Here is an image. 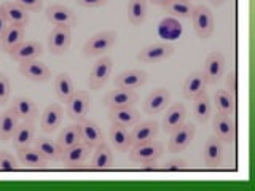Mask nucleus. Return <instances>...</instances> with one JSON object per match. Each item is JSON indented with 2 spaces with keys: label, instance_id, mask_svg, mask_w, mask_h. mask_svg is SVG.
I'll return each instance as SVG.
<instances>
[{
  "label": "nucleus",
  "instance_id": "4be33fe9",
  "mask_svg": "<svg viewBox=\"0 0 255 191\" xmlns=\"http://www.w3.org/2000/svg\"><path fill=\"white\" fill-rule=\"evenodd\" d=\"M206 77L201 70H195L187 77L185 83H183V97L188 99V100H193L196 99L198 96H201L203 93H206Z\"/></svg>",
  "mask_w": 255,
  "mask_h": 191
},
{
  "label": "nucleus",
  "instance_id": "09e8293b",
  "mask_svg": "<svg viewBox=\"0 0 255 191\" xmlns=\"http://www.w3.org/2000/svg\"><path fill=\"white\" fill-rule=\"evenodd\" d=\"M211 2H212L214 5H222L223 2H225V0H211Z\"/></svg>",
  "mask_w": 255,
  "mask_h": 191
},
{
  "label": "nucleus",
  "instance_id": "4468645a",
  "mask_svg": "<svg viewBox=\"0 0 255 191\" xmlns=\"http://www.w3.org/2000/svg\"><path fill=\"white\" fill-rule=\"evenodd\" d=\"M172 54H174L172 45H169V43H153V45H148V46L143 48V50H140L137 54V59L140 62H145V64H155V62L171 58Z\"/></svg>",
  "mask_w": 255,
  "mask_h": 191
},
{
  "label": "nucleus",
  "instance_id": "a19ab883",
  "mask_svg": "<svg viewBox=\"0 0 255 191\" xmlns=\"http://www.w3.org/2000/svg\"><path fill=\"white\" fill-rule=\"evenodd\" d=\"M163 171L166 172H179V171H187L188 169V163L185 159H180V158H174V159H169V161H166L161 167Z\"/></svg>",
  "mask_w": 255,
  "mask_h": 191
},
{
  "label": "nucleus",
  "instance_id": "6e6552de",
  "mask_svg": "<svg viewBox=\"0 0 255 191\" xmlns=\"http://www.w3.org/2000/svg\"><path fill=\"white\" fill-rule=\"evenodd\" d=\"M72 32L67 26H54L50 37H48V48L54 56H64L70 48Z\"/></svg>",
  "mask_w": 255,
  "mask_h": 191
},
{
  "label": "nucleus",
  "instance_id": "393cba45",
  "mask_svg": "<svg viewBox=\"0 0 255 191\" xmlns=\"http://www.w3.org/2000/svg\"><path fill=\"white\" fill-rule=\"evenodd\" d=\"M11 107L16 111V115H18L19 119H22V121L35 123L38 119V107L35 105V102L30 100L29 97L18 96V97L13 99Z\"/></svg>",
  "mask_w": 255,
  "mask_h": 191
},
{
  "label": "nucleus",
  "instance_id": "39448f33",
  "mask_svg": "<svg viewBox=\"0 0 255 191\" xmlns=\"http://www.w3.org/2000/svg\"><path fill=\"white\" fill-rule=\"evenodd\" d=\"M196 127L191 123H183L180 127L171 132V139L167 142V150L171 153H182L183 150L190 147L191 140L195 139Z\"/></svg>",
  "mask_w": 255,
  "mask_h": 191
},
{
  "label": "nucleus",
  "instance_id": "2f4dec72",
  "mask_svg": "<svg viewBox=\"0 0 255 191\" xmlns=\"http://www.w3.org/2000/svg\"><path fill=\"white\" fill-rule=\"evenodd\" d=\"M35 137V127L34 123H27V121H22L19 123V126L16 127V131L13 134V145L16 150L24 148V147H29L32 145Z\"/></svg>",
  "mask_w": 255,
  "mask_h": 191
},
{
  "label": "nucleus",
  "instance_id": "c85d7f7f",
  "mask_svg": "<svg viewBox=\"0 0 255 191\" xmlns=\"http://www.w3.org/2000/svg\"><path fill=\"white\" fill-rule=\"evenodd\" d=\"M90 166L94 171H106L114 166V153H112V148L106 142H102L101 145L96 147Z\"/></svg>",
  "mask_w": 255,
  "mask_h": 191
},
{
  "label": "nucleus",
  "instance_id": "f3484780",
  "mask_svg": "<svg viewBox=\"0 0 255 191\" xmlns=\"http://www.w3.org/2000/svg\"><path fill=\"white\" fill-rule=\"evenodd\" d=\"M10 54H11V58L18 62L34 61L43 54V45L40 42H35V40H22Z\"/></svg>",
  "mask_w": 255,
  "mask_h": 191
},
{
  "label": "nucleus",
  "instance_id": "aec40b11",
  "mask_svg": "<svg viewBox=\"0 0 255 191\" xmlns=\"http://www.w3.org/2000/svg\"><path fill=\"white\" fill-rule=\"evenodd\" d=\"M212 127L214 135H217L222 142H233L236 139V123L231 115L217 113L214 118Z\"/></svg>",
  "mask_w": 255,
  "mask_h": 191
},
{
  "label": "nucleus",
  "instance_id": "20e7f679",
  "mask_svg": "<svg viewBox=\"0 0 255 191\" xmlns=\"http://www.w3.org/2000/svg\"><path fill=\"white\" fill-rule=\"evenodd\" d=\"M193 29L199 38H209L214 32V14L209 6L206 5H198L193 6Z\"/></svg>",
  "mask_w": 255,
  "mask_h": 191
},
{
  "label": "nucleus",
  "instance_id": "7ed1b4c3",
  "mask_svg": "<svg viewBox=\"0 0 255 191\" xmlns=\"http://www.w3.org/2000/svg\"><path fill=\"white\" fill-rule=\"evenodd\" d=\"M66 113L74 123H83L86 121L88 111L91 107L90 94L86 91H75L72 94V97L66 103Z\"/></svg>",
  "mask_w": 255,
  "mask_h": 191
},
{
  "label": "nucleus",
  "instance_id": "a878e982",
  "mask_svg": "<svg viewBox=\"0 0 255 191\" xmlns=\"http://www.w3.org/2000/svg\"><path fill=\"white\" fill-rule=\"evenodd\" d=\"M203 159L206 166H209V167H219L222 164L223 145L217 135H211V137L206 140V145L203 150Z\"/></svg>",
  "mask_w": 255,
  "mask_h": 191
},
{
  "label": "nucleus",
  "instance_id": "f257e3e1",
  "mask_svg": "<svg viewBox=\"0 0 255 191\" xmlns=\"http://www.w3.org/2000/svg\"><path fill=\"white\" fill-rule=\"evenodd\" d=\"M117 43V32L115 30H102L94 34L86 40L83 45V54L86 58H96L102 56L104 53L110 51Z\"/></svg>",
  "mask_w": 255,
  "mask_h": 191
},
{
  "label": "nucleus",
  "instance_id": "c03bdc74",
  "mask_svg": "<svg viewBox=\"0 0 255 191\" xmlns=\"http://www.w3.org/2000/svg\"><path fill=\"white\" fill-rule=\"evenodd\" d=\"M227 88H228V93H231L236 97V91H238V77H236V72L231 70L228 74V78H227Z\"/></svg>",
  "mask_w": 255,
  "mask_h": 191
},
{
  "label": "nucleus",
  "instance_id": "f03ea898",
  "mask_svg": "<svg viewBox=\"0 0 255 191\" xmlns=\"http://www.w3.org/2000/svg\"><path fill=\"white\" fill-rule=\"evenodd\" d=\"M164 153V145L161 142L150 140L139 145H132L129 148V159L135 164H150L156 163Z\"/></svg>",
  "mask_w": 255,
  "mask_h": 191
},
{
  "label": "nucleus",
  "instance_id": "9b49d317",
  "mask_svg": "<svg viewBox=\"0 0 255 191\" xmlns=\"http://www.w3.org/2000/svg\"><path fill=\"white\" fill-rule=\"evenodd\" d=\"M169 102H171L169 90H166V88H156V90H153L147 96L145 102H143V111L147 115H158L163 110H166Z\"/></svg>",
  "mask_w": 255,
  "mask_h": 191
},
{
  "label": "nucleus",
  "instance_id": "b1692460",
  "mask_svg": "<svg viewBox=\"0 0 255 191\" xmlns=\"http://www.w3.org/2000/svg\"><path fill=\"white\" fill-rule=\"evenodd\" d=\"M0 8H2V13L10 26H22V27L27 26L29 11L24 10L22 6H19L14 0L13 2H3L0 5Z\"/></svg>",
  "mask_w": 255,
  "mask_h": 191
},
{
  "label": "nucleus",
  "instance_id": "6ab92c4d",
  "mask_svg": "<svg viewBox=\"0 0 255 191\" xmlns=\"http://www.w3.org/2000/svg\"><path fill=\"white\" fill-rule=\"evenodd\" d=\"M46 19L50 21L53 26H75L77 18L75 13L66 5H50L45 11Z\"/></svg>",
  "mask_w": 255,
  "mask_h": 191
},
{
  "label": "nucleus",
  "instance_id": "2eb2a0df",
  "mask_svg": "<svg viewBox=\"0 0 255 191\" xmlns=\"http://www.w3.org/2000/svg\"><path fill=\"white\" fill-rule=\"evenodd\" d=\"M91 150L86 145V143L80 142L77 145H72L66 150H62V156H61V163L66 167H80L86 163V159L90 158Z\"/></svg>",
  "mask_w": 255,
  "mask_h": 191
},
{
  "label": "nucleus",
  "instance_id": "49530a36",
  "mask_svg": "<svg viewBox=\"0 0 255 191\" xmlns=\"http://www.w3.org/2000/svg\"><path fill=\"white\" fill-rule=\"evenodd\" d=\"M6 27H8V22L5 19L3 13H2V8H0V38H2V35H3V32H5Z\"/></svg>",
  "mask_w": 255,
  "mask_h": 191
},
{
  "label": "nucleus",
  "instance_id": "ddd939ff",
  "mask_svg": "<svg viewBox=\"0 0 255 191\" xmlns=\"http://www.w3.org/2000/svg\"><path fill=\"white\" fill-rule=\"evenodd\" d=\"M159 131V124L155 119H148V121H139L137 124L132 126V129L129 132L131 137V147L139 145V143H145L150 140H155Z\"/></svg>",
  "mask_w": 255,
  "mask_h": 191
},
{
  "label": "nucleus",
  "instance_id": "cd10ccee",
  "mask_svg": "<svg viewBox=\"0 0 255 191\" xmlns=\"http://www.w3.org/2000/svg\"><path fill=\"white\" fill-rule=\"evenodd\" d=\"M24 35H26V27L10 26V24H8V27L5 29L2 38H0V46H2L3 51L11 53L24 40Z\"/></svg>",
  "mask_w": 255,
  "mask_h": 191
},
{
  "label": "nucleus",
  "instance_id": "dca6fc26",
  "mask_svg": "<svg viewBox=\"0 0 255 191\" xmlns=\"http://www.w3.org/2000/svg\"><path fill=\"white\" fill-rule=\"evenodd\" d=\"M16 159L19 161L21 166L24 167H32V169H45L48 167L51 161L48 158H45L35 147H24L19 148L18 153H16Z\"/></svg>",
  "mask_w": 255,
  "mask_h": 191
},
{
  "label": "nucleus",
  "instance_id": "f8f14e48",
  "mask_svg": "<svg viewBox=\"0 0 255 191\" xmlns=\"http://www.w3.org/2000/svg\"><path fill=\"white\" fill-rule=\"evenodd\" d=\"M225 58L219 51H212L207 54L204 62L203 74L206 77V82L209 85H215L223 77V70H225Z\"/></svg>",
  "mask_w": 255,
  "mask_h": 191
},
{
  "label": "nucleus",
  "instance_id": "1a4fd4ad",
  "mask_svg": "<svg viewBox=\"0 0 255 191\" xmlns=\"http://www.w3.org/2000/svg\"><path fill=\"white\" fill-rule=\"evenodd\" d=\"M18 70L24 78H27L30 82H35V83H43L51 78L50 67L37 59L27 61V62H19Z\"/></svg>",
  "mask_w": 255,
  "mask_h": 191
},
{
  "label": "nucleus",
  "instance_id": "a18cd8bd",
  "mask_svg": "<svg viewBox=\"0 0 255 191\" xmlns=\"http://www.w3.org/2000/svg\"><path fill=\"white\" fill-rule=\"evenodd\" d=\"M75 2L80 6H85V8H98V6L107 5L109 0H75Z\"/></svg>",
  "mask_w": 255,
  "mask_h": 191
},
{
  "label": "nucleus",
  "instance_id": "f704fd0d",
  "mask_svg": "<svg viewBox=\"0 0 255 191\" xmlns=\"http://www.w3.org/2000/svg\"><path fill=\"white\" fill-rule=\"evenodd\" d=\"M214 102L217 111L222 115H233L236 110V97L227 90H219L214 96Z\"/></svg>",
  "mask_w": 255,
  "mask_h": 191
},
{
  "label": "nucleus",
  "instance_id": "4c0bfd02",
  "mask_svg": "<svg viewBox=\"0 0 255 191\" xmlns=\"http://www.w3.org/2000/svg\"><path fill=\"white\" fill-rule=\"evenodd\" d=\"M128 18L134 26H140L147 18V0H129Z\"/></svg>",
  "mask_w": 255,
  "mask_h": 191
},
{
  "label": "nucleus",
  "instance_id": "bb28decb",
  "mask_svg": "<svg viewBox=\"0 0 255 191\" xmlns=\"http://www.w3.org/2000/svg\"><path fill=\"white\" fill-rule=\"evenodd\" d=\"M80 135H82V142L86 143L90 148H96L104 142V134L98 123L94 121H83L80 123Z\"/></svg>",
  "mask_w": 255,
  "mask_h": 191
},
{
  "label": "nucleus",
  "instance_id": "0eeeda50",
  "mask_svg": "<svg viewBox=\"0 0 255 191\" xmlns=\"http://www.w3.org/2000/svg\"><path fill=\"white\" fill-rule=\"evenodd\" d=\"M139 102V96L132 90H117L109 91L106 96H104L102 103L104 107L110 108H123V107H134L135 103Z\"/></svg>",
  "mask_w": 255,
  "mask_h": 191
},
{
  "label": "nucleus",
  "instance_id": "5701e85b",
  "mask_svg": "<svg viewBox=\"0 0 255 191\" xmlns=\"http://www.w3.org/2000/svg\"><path fill=\"white\" fill-rule=\"evenodd\" d=\"M107 116L112 124H118L122 127H132L140 121V113L134 107L110 108Z\"/></svg>",
  "mask_w": 255,
  "mask_h": 191
},
{
  "label": "nucleus",
  "instance_id": "ea45409f",
  "mask_svg": "<svg viewBox=\"0 0 255 191\" xmlns=\"http://www.w3.org/2000/svg\"><path fill=\"white\" fill-rule=\"evenodd\" d=\"M18 169V159L8 150H0V171L11 172Z\"/></svg>",
  "mask_w": 255,
  "mask_h": 191
},
{
  "label": "nucleus",
  "instance_id": "c756f323",
  "mask_svg": "<svg viewBox=\"0 0 255 191\" xmlns=\"http://www.w3.org/2000/svg\"><path fill=\"white\" fill-rule=\"evenodd\" d=\"M19 126V116L16 115L13 107H10L6 111L0 115V140L8 142L11 140L16 127Z\"/></svg>",
  "mask_w": 255,
  "mask_h": 191
},
{
  "label": "nucleus",
  "instance_id": "79ce46f5",
  "mask_svg": "<svg viewBox=\"0 0 255 191\" xmlns=\"http://www.w3.org/2000/svg\"><path fill=\"white\" fill-rule=\"evenodd\" d=\"M10 80L5 74H0V107L6 105L8 99H10Z\"/></svg>",
  "mask_w": 255,
  "mask_h": 191
},
{
  "label": "nucleus",
  "instance_id": "3c124183",
  "mask_svg": "<svg viewBox=\"0 0 255 191\" xmlns=\"http://www.w3.org/2000/svg\"><path fill=\"white\" fill-rule=\"evenodd\" d=\"M0 48H2V46H0Z\"/></svg>",
  "mask_w": 255,
  "mask_h": 191
},
{
  "label": "nucleus",
  "instance_id": "423d86ee",
  "mask_svg": "<svg viewBox=\"0 0 255 191\" xmlns=\"http://www.w3.org/2000/svg\"><path fill=\"white\" fill-rule=\"evenodd\" d=\"M112 69H114V62L109 56H102V58L94 64L90 77H88V85H90V90L98 91L107 83V80L110 78Z\"/></svg>",
  "mask_w": 255,
  "mask_h": 191
},
{
  "label": "nucleus",
  "instance_id": "8fccbe9b",
  "mask_svg": "<svg viewBox=\"0 0 255 191\" xmlns=\"http://www.w3.org/2000/svg\"><path fill=\"white\" fill-rule=\"evenodd\" d=\"M183 2H190V0H183Z\"/></svg>",
  "mask_w": 255,
  "mask_h": 191
},
{
  "label": "nucleus",
  "instance_id": "c9c22d12",
  "mask_svg": "<svg viewBox=\"0 0 255 191\" xmlns=\"http://www.w3.org/2000/svg\"><path fill=\"white\" fill-rule=\"evenodd\" d=\"M58 145L66 150L72 145H77V143L82 142V135H80V123H74V124H69L66 126L64 129L61 131V134L58 135Z\"/></svg>",
  "mask_w": 255,
  "mask_h": 191
},
{
  "label": "nucleus",
  "instance_id": "412c9836",
  "mask_svg": "<svg viewBox=\"0 0 255 191\" xmlns=\"http://www.w3.org/2000/svg\"><path fill=\"white\" fill-rule=\"evenodd\" d=\"M187 118V108L182 102H175L172 105L166 110V115L163 118V131L171 134L172 131H175L177 127H180L183 123H185Z\"/></svg>",
  "mask_w": 255,
  "mask_h": 191
},
{
  "label": "nucleus",
  "instance_id": "72a5a7b5",
  "mask_svg": "<svg viewBox=\"0 0 255 191\" xmlns=\"http://www.w3.org/2000/svg\"><path fill=\"white\" fill-rule=\"evenodd\" d=\"M109 135H110L112 145L115 147L117 151L125 153V151H128L131 148V137H129V132H128L126 127H122L118 124H112Z\"/></svg>",
  "mask_w": 255,
  "mask_h": 191
},
{
  "label": "nucleus",
  "instance_id": "473e14b6",
  "mask_svg": "<svg viewBox=\"0 0 255 191\" xmlns=\"http://www.w3.org/2000/svg\"><path fill=\"white\" fill-rule=\"evenodd\" d=\"M54 91H56V97L59 99V102H64V103H67V100L72 97V94L75 93L74 82H72V78L67 72H61V74L56 77Z\"/></svg>",
  "mask_w": 255,
  "mask_h": 191
},
{
  "label": "nucleus",
  "instance_id": "a211bd4d",
  "mask_svg": "<svg viewBox=\"0 0 255 191\" xmlns=\"http://www.w3.org/2000/svg\"><path fill=\"white\" fill-rule=\"evenodd\" d=\"M62 118H64V108L61 103H50L43 110L42 116H40V127H42L43 132L51 134L61 126Z\"/></svg>",
  "mask_w": 255,
  "mask_h": 191
},
{
  "label": "nucleus",
  "instance_id": "37998d69",
  "mask_svg": "<svg viewBox=\"0 0 255 191\" xmlns=\"http://www.w3.org/2000/svg\"><path fill=\"white\" fill-rule=\"evenodd\" d=\"M14 2L27 11H40L43 8V0H14Z\"/></svg>",
  "mask_w": 255,
  "mask_h": 191
},
{
  "label": "nucleus",
  "instance_id": "58836bf2",
  "mask_svg": "<svg viewBox=\"0 0 255 191\" xmlns=\"http://www.w3.org/2000/svg\"><path fill=\"white\" fill-rule=\"evenodd\" d=\"M164 10L172 16H177V18H191V14H193V5L190 2H183V0H171L164 6Z\"/></svg>",
  "mask_w": 255,
  "mask_h": 191
},
{
  "label": "nucleus",
  "instance_id": "e433bc0d",
  "mask_svg": "<svg viewBox=\"0 0 255 191\" xmlns=\"http://www.w3.org/2000/svg\"><path fill=\"white\" fill-rule=\"evenodd\" d=\"M195 105H193V113H195V118L198 123H207V119L211 118V113H212V103H211V99L209 96L206 93H203L201 96H198L196 99H193Z\"/></svg>",
  "mask_w": 255,
  "mask_h": 191
},
{
  "label": "nucleus",
  "instance_id": "de8ad7c7",
  "mask_svg": "<svg viewBox=\"0 0 255 191\" xmlns=\"http://www.w3.org/2000/svg\"><path fill=\"white\" fill-rule=\"evenodd\" d=\"M147 2L153 3V5H158V6H166L167 3L171 2V0H147Z\"/></svg>",
  "mask_w": 255,
  "mask_h": 191
},
{
  "label": "nucleus",
  "instance_id": "9d476101",
  "mask_svg": "<svg viewBox=\"0 0 255 191\" xmlns=\"http://www.w3.org/2000/svg\"><path fill=\"white\" fill-rule=\"evenodd\" d=\"M148 75L145 70L140 69H129L122 72L120 75L115 77V86L120 90H139L147 83Z\"/></svg>",
  "mask_w": 255,
  "mask_h": 191
},
{
  "label": "nucleus",
  "instance_id": "7c9ffc66",
  "mask_svg": "<svg viewBox=\"0 0 255 191\" xmlns=\"http://www.w3.org/2000/svg\"><path fill=\"white\" fill-rule=\"evenodd\" d=\"M32 147H35L40 153H42L45 158L50 159L51 163L61 161L62 156V148L58 145V142H53L46 137H34V142H32Z\"/></svg>",
  "mask_w": 255,
  "mask_h": 191
}]
</instances>
